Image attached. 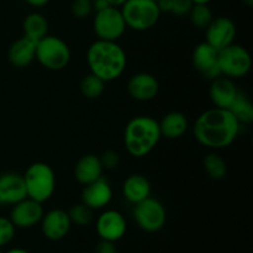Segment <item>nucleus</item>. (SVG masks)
<instances>
[{"label": "nucleus", "instance_id": "nucleus-1", "mask_svg": "<svg viewBox=\"0 0 253 253\" xmlns=\"http://www.w3.org/2000/svg\"><path fill=\"white\" fill-rule=\"evenodd\" d=\"M239 121L229 109L212 108L197 118L193 133L202 146L221 150L231 146L240 132Z\"/></svg>", "mask_w": 253, "mask_h": 253}, {"label": "nucleus", "instance_id": "nucleus-2", "mask_svg": "<svg viewBox=\"0 0 253 253\" xmlns=\"http://www.w3.org/2000/svg\"><path fill=\"white\" fill-rule=\"evenodd\" d=\"M86 63L90 73L104 82H111L121 77L127 64V57L116 41L96 40L86 51Z\"/></svg>", "mask_w": 253, "mask_h": 253}, {"label": "nucleus", "instance_id": "nucleus-3", "mask_svg": "<svg viewBox=\"0 0 253 253\" xmlns=\"http://www.w3.org/2000/svg\"><path fill=\"white\" fill-rule=\"evenodd\" d=\"M160 124L147 115H138L131 119L124 131V143L126 151L132 157L142 158L150 155L160 142Z\"/></svg>", "mask_w": 253, "mask_h": 253}, {"label": "nucleus", "instance_id": "nucleus-4", "mask_svg": "<svg viewBox=\"0 0 253 253\" xmlns=\"http://www.w3.org/2000/svg\"><path fill=\"white\" fill-rule=\"evenodd\" d=\"M22 175L27 197L42 204L51 199L56 190V174L51 166L44 162H35Z\"/></svg>", "mask_w": 253, "mask_h": 253}, {"label": "nucleus", "instance_id": "nucleus-5", "mask_svg": "<svg viewBox=\"0 0 253 253\" xmlns=\"http://www.w3.org/2000/svg\"><path fill=\"white\" fill-rule=\"evenodd\" d=\"M120 10L126 27L135 31L152 29L161 16L157 2L152 0H127Z\"/></svg>", "mask_w": 253, "mask_h": 253}, {"label": "nucleus", "instance_id": "nucleus-6", "mask_svg": "<svg viewBox=\"0 0 253 253\" xmlns=\"http://www.w3.org/2000/svg\"><path fill=\"white\" fill-rule=\"evenodd\" d=\"M71 48L66 41L57 36L46 35L37 41L36 59L42 67L49 71H61L71 61Z\"/></svg>", "mask_w": 253, "mask_h": 253}, {"label": "nucleus", "instance_id": "nucleus-7", "mask_svg": "<svg viewBox=\"0 0 253 253\" xmlns=\"http://www.w3.org/2000/svg\"><path fill=\"white\" fill-rule=\"evenodd\" d=\"M252 58L244 46L232 43L219 51V69L221 76L230 79H240L250 73Z\"/></svg>", "mask_w": 253, "mask_h": 253}, {"label": "nucleus", "instance_id": "nucleus-8", "mask_svg": "<svg viewBox=\"0 0 253 253\" xmlns=\"http://www.w3.org/2000/svg\"><path fill=\"white\" fill-rule=\"evenodd\" d=\"M133 219L142 231L158 232L163 229L167 220V211L162 203L152 197L146 198L133 207Z\"/></svg>", "mask_w": 253, "mask_h": 253}, {"label": "nucleus", "instance_id": "nucleus-9", "mask_svg": "<svg viewBox=\"0 0 253 253\" xmlns=\"http://www.w3.org/2000/svg\"><path fill=\"white\" fill-rule=\"evenodd\" d=\"M93 27L98 40L118 41L125 34L126 24L121 10L119 7L109 6L100 11H96Z\"/></svg>", "mask_w": 253, "mask_h": 253}, {"label": "nucleus", "instance_id": "nucleus-10", "mask_svg": "<svg viewBox=\"0 0 253 253\" xmlns=\"http://www.w3.org/2000/svg\"><path fill=\"white\" fill-rule=\"evenodd\" d=\"M43 214L44 210L42 203L27 197L12 205L9 219L16 229H30L40 224Z\"/></svg>", "mask_w": 253, "mask_h": 253}, {"label": "nucleus", "instance_id": "nucleus-11", "mask_svg": "<svg viewBox=\"0 0 253 253\" xmlns=\"http://www.w3.org/2000/svg\"><path fill=\"white\" fill-rule=\"evenodd\" d=\"M205 42L217 51H221L225 47L234 43L236 37V25L227 16L215 17L205 29Z\"/></svg>", "mask_w": 253, "mask_h": 253}, {"label": "nucleus", "instance_id": "nucleus-12", "mask_svg": "<svg viewBox=\"0 0 253 253\" xmlns=\"http://www.w3.org/2000/svg\"><path fill=\"white\" fill-rule=\"evenodd\" d=\"M96 232L100 240L116 242L123 239L127 230L125 216L118 210H105L96 219Z\"/></svg>", "mask_w": 253, "mask_h": 253}, {"label": "nucleus", "instance_id": "nucleus-13", "mask_svg": "<svg viewBox=\"0 0 253 253\" xmlns=\"http://www.w3.org/2000/svg\"><path fill=\"white\" fill-rule=\"evenodd\" d=\"M192 61L195 69L207 79L212 81L221 76L219 69V51L208 42H202L195 47Z\"/></svg>", "mask_w": 253, "mask_h": 253}, {"label": "nucleus", "instance_id": "nucleus-14", "mask_svg": "<svg viewBox=\"0 0 253 253\" xmlns=\"http://www.w3.org/2000/svg\"><path fill=\"white\" fill-rule=\"evenodd\" d=\"M41 231L46 239L59 241L68 235L72 222L68 211L63 209H52L43 214L41 221Z\"/></svg>", "mask_w": 253, "mask_h": 253}, {"label": "nucleus", "instance_id": "nucleus-15", "mask_svg": "<svg viewBox=\"0 0 253 253\" xmlns=\"http://www.w3.org/2000/svg\"><path fill=\"white\" fill-rule=\"evenodd\" d=\"M27 198L24 175L6 172L0 175V205H15Z\"/></svg>", "mask_w": 253, "mask_h": 253}, {"label": "nucleus", "instance_id": "nucleus-16", "mask_svg": "<svg viewBox=\"0 0 253 253\" xmlns=\"http://www.w3.org/2000/svg\"><path fill=\"white\" fill-rule=\"evenodd\" d=\"M127 91L130 96L138 101L152 100L160 91V84L155 76L146 72L136 73L128 79Z\"/></svg>", "mask_w": 253, "mask_h": 253}, {"label": "nucleus", "instance_id": "nucleus-17", "mask_svg": "<svg viewBox=\"0 0 253 253\" xmlns=\"http://www.w3.org/2000/svg\"><path fill=\"white\" fill-rule=\"evenodd\" d=\"M239 94L240 90L237 89L234 79H230L227 77H217L212 79L210 84L209 95L215 108L230 109Z\"/></svg>", "mask_w": 253, "mask_h": 253}, {"label": "nucleus", "instance_id": "nucleus-18", "mask_svg": "<svg viewBox=\"0 0 253 253\" xmlns=\"http://www.w3.org/2000/svg\"><path fill=\"white\" fill-rule=\"evenodd\" d=\"M113 199V189L111 185L103 177L88 185H84L82 192V203L91 210L104 209L110 204Z\"/></svg>", "mask_w": 253, "mask_h": 253}, {"label": "nucleus", "instance_id": "nucleus-19", "mask_svg": "<svg viewBox=\"0 0 253 253\" xmlns=\"http://www.w3.org/2000/svg\"><path fill=\"white\" fill-rule=\"evenodd\" d=\"M103 165L99 156L84 155L76 163L74 167V178L82 185H88L103 177Z\"/></svg>", "mask_w": 253, "mask_h": 253}, {"label": "nucleus", "instance_id": "nucleus-20", "mask_svg": "<svg viewBox=\"0 0 253 253\" xmlns=\"http://www.w3.org/2000/svg\"><path fill=\"white\" fill-rule=\"evenodd\" d=\"M37 41L27 36L20 37L9 48L10 63L17 68H25L36 59Z\"/></svg>", "mask_w": 253, "mask_h": 253}, {"label": "nucleus", "instance_id": "nucleus-21", "mask_svg": "<svg viewBox=\"0 0 253 253\" xmlns=\"http://www.w3.org/2000/svg\"><path fill=\"white\" fill-rule=\"evenodd\" d=\"M151 183L145 175L131 174L125 179L123 184V195L131 204H137L146 198L151 197Z\"/></svg>", "mask_w": 253, "mask_h": 253}, {"label": "nucleus", "instance_id": "nucleus-22", "mask_svg": "<svg viewBox=\"0 0 253 253\" xmlns=\"http://www.w3.org/2000/svg\"><path fill=\"white\" fill-rule=\"evenodd\" d=\"M160 124L161 135L169 140H177L180 138L189 127L187 116L180 111H170L158 121Z\"/></svg>", "mask_w": 253, "mask_h": 253}, {"label": "nucleus", "instance_id": "nucleus-23", "mask_svg": "<svg viewBox=\"0 0 253 253\" xmlns=\"http://www.w3.org/2000/svg\"><path fill=\"white\" fill-rule=\"evenodd\" d=\"M22 29H24L25 36L35 41H40L46 35H48V21L40 12H31L25 17L22 22Z\"/></svg>", "mask_w": 253, "mask_h": 253}, {"label": "nucleus", "instance_id": "nucleus-24", "mask_svg": "<svg viewBox=\"0 0 253 253\" xmlns=\"http://www.w3.org/2000/svg\"><path fill=\"white\" fill-rule=\"evenodd\" d=\"M229 110L236 118L240 125H242V124L250 125L253 121V105L250 99L245 94H242L241 91H240L239 96L234 101V104L230 106Z\"/></svg>", "mask_w": 253, "mask_h": 253}, {"label": "nucleus", "instance_id": "nucleus-25", "mask_svg": "<svg viewBox=\"0 0 253 253\" xmlns=\"http://www.w3.org/2000/svg\"><path fill=\"white\" fill-rule=\"evenodd\" d=\"M204 168L207 170L208 175L215 180H219L225 178L227 173V166L224 158L217 153H208L204 157Z\"/></svg>", "mask_w": 253, "mask_h": 253}, {"label": "nucleus", "instance_id": "nucleus-26", "mask_svg": "<svg viewBox=\"0 0 253 253\" xmlns=\"http://www.w3.org/2000/svg\"><path fill=\"white\" fill-rule=\"evenodd\" d=\"M105 90V82L96 77L95 74L89 73L82 79L81 91L86 99H96Z\"/></svg>", "mask_w": 253, "mask_h": 253}, {"label": "nucleus", "instance_id": "nucleus-27", "mask_svg": "<svg viewBox=\"0 0 253 253\" xmlns=\"http://www.w3.org/2000/svg\"><path fill=\"white\" fill-rule=\"evenodd\" d=\"M189 17L192 24L198 29L205 30L212 21V11L208 4H193L189 11Z\"/></svg>", "mask_w": 253, "mask_h": 253}, {"label": "nucleus", "instance_id": "nucleus-28", "mask_svg": "<svg viewBox=\"0 0 253 253\" xmlns=\"http://www.w3.org/2000/svg\"><path fill=\"white\" fill-rule=\"evenodd\" d=\"M93 211L94 210H91L85 204L81 203V204L73 205L69 209L68 215L72 224L77 225V226H88V225L91 224L94 219Z\"/></svg>", "mask_w": 253, "mask_h": 253}, {"label": "nucleus", "instance_id": "nucleus-29", "mask_svg": "<svg viewBox=\"0 0 253 253\" xmlns=\"http://www.w3.org/2000/svg\"><path fill=\"white\" fill-rule=\"evenodd\" d=\"M16 234V227L9 217L0 216V247L6 246L14 240Z\"/></svg>", "mask_w": 253, "mask_h": 253}, {"label": "nucleus", "instance_id": "nucleus-30", "mask_svg": "<svg viewBox=\"0 0 253 253\" xmlns=\"http://www.w3.org/2000/svg\"><path fill=\"white\" fill-rule=\"evenodd\" d=\"M93 11L91 0H74L72 4V14L78 19H85Z\"/></svg>", "mask_w": 253, "mask_h": 253}, {"label": "nucleus", "instance_id": "nucleus-31", "mask_svg": "<svg viewBox=\"0 0 253 253\" xmlns=\"http://www.w3.org/2000/svg\"><path fill=\"white\" fill-rule=\"evenodd\" d=\"M99 158H100V162L103 165L104 169H114L120 163V156L118 155V152L111 150L105 151Z\"/></svg>", "mask_w": 253, "mask_h": 253}, {"label": "nucleus", "instance_id": "nucleus-32", "mask_svg": "<svg viewBox=\"0 0 253 253\" xmlns=\"http://www.w3.org/2000/svg\"><path fill=\"white\" fill-rule=\"evenodd\" d=\"M192 6V0H173L170 12L177 15V16H183V15L189 14Z\"/></svg>", "mask_w": 253, "mask_h": 253}, {"label": "nucleus", "instance_id": "nucleus-33", "mask_svg": "<svg viewBox=\"0 0 253 253\" xmlns=\"http://www.w3.org/2000/svg\"><path fill=\"white\" fill-rule=\"evenodd\" d=\"M95 253H118V251H116L115 242L100 240V242L96 245Z\"/></svg>", "mask_w": 253, "mask_h": 253}, {"label": "nucleus", "instance_id": "nucleus-34", "mask_svg": "<svg viewBox=\"0 0 253 253\" xmlns=\"http://www.w3.org/2000/svg\"><path fill=\"white\" fill-rule=\"evenodd\" d=\"M173 0H157V6L161 12H170Z\"/></svg>", "mask_w": 253, "mask_h": 253}, {"label": "nucleus", "instance_id": "nucleus-35", "mask_svg": "<svg viewBox=\"0 0 253 253\" xmlns=\"http://www.w3.org/2000/svg\"><path fill=\"white\" fill-rule=\"evenodd\" d=\"M91 4H93V9H95V11H100V10L110 6L108 0H91Z\"/></svg>", "mask_w": 253, "mask_h": 253}, {"label": "nucleus", "instance_id": "nucleus-36", "mask_svg": "<svg viewBox=\"0 0 253 253\" xmlns=\"http://www.w3.org/2000/svg\"><path fill=\"white\" fill-rule=\"evenodd\" d=\"M49 0H26L27 4H30L31 6H35V7H41V6H44V5L48 4Z\"/></svg>", "mask_w": 253, "mask_h": 253}, {"label": "nucleus", "instance_id": "nucleus-37", "mask_svg": "<svg viewBox=\"0 0 253 253\" xmlns=\"http://www.w3.org/2000/svg\"><path fill=\"white\" fill-rule=\"evenodd\" d=\"M126 1H127V0H108V2H109V5H110V6L119 7V9H120V7L123 6V5L125 4Z\"/></svg>", "mask_w": 253, "mask_h": 253}, {"label": "nucleus", "instance_id": "nucleus-38", "mask_svg": "<svg viewBox=\"0 0 253 253\" xmlns=\"http://www.w3.org/2000/svg\"><path fill=\"white\" fill-rule=\"evenodd\" d=\"M5 253H29V252L24 249H20V247H15V249L9 250V251H6Z\"/></svg>", "mask_w": 253, "mask_h": 253}, {"label": "nucleus", "instance_id": "nucleus-39", "mask_svg": "<svg viewBox=\"0 0 253 253\" xmlns=\"http://www.w3.org/2000/svg\"><path fill=\"white\" fill-rule=\"evenodd\" d=\"M211 0H192L193 4H209Z\"/></svg>", "mask_w": 253, "mask_h": 253}, {"label": "nucleus", "instance_id": "nucleus-40", "mask_svg": "<svg viewBox=\"0 0 253 253\" xmlns=\"http://www.w3.org/2000/svg\"><path fill=\"white\" fill-rule=\"evenodd\" d=\"M242 2H244L245 5H247L249 7L253 6V0H242Z\"/></svg>", "mask_w": 253, "mask_h": 253}, {"label": "nucleus", "instance_id": "nucleus-41", "mask_svg": "<svg viewBox=\"0 0 253 253\" xmlns=\"http://www.w3.org/2000/svg\"><path fill=\"white\" fill-rule=\"evenodd\" d=\"M0 253H2V251H1V247H0Z\"/></svg>", "mask_w": 253, "mask_h": 253}, {"label": "nucleus", "instance_id": "nucleus-42", "mask_svg": "<svg viewBox=\"0 0 253 253\" xmlns=\"http://www.w3.org/2000/svg\"><path fill=\"white\" fill-rule=\"evenodd\" d=\"M152 1H157V0H152Z\"/></svg>", "mask_w": 253, "mask_h": 253}]
</instances>
